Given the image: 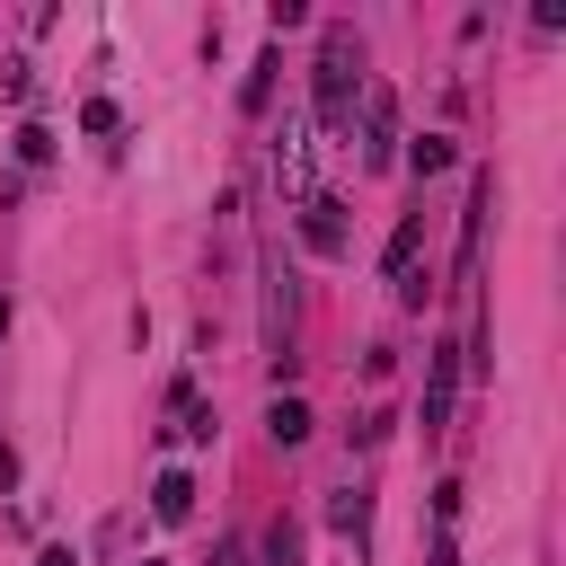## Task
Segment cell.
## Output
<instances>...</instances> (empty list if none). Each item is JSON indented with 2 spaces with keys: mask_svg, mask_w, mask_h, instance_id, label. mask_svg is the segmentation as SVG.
Segmentation results:
<instances>
[{
  "mask_svg": "<svg viewBox=\"0 0 566 566\" xmlns=\"http://www.w3.org/2000/svg\"><path fill=\"white\" fill-rule=\"evenodd\" d=\"M354 80H363V71H354V35L327 27V35H318V71H310V88H318V124H327V133H345V115H354Z\"/></svg>",
  "mask_w": 566,
  "mask_h": 566,
  "instance_id": "1",
  "label": "cell"
},
{
  "mask_svg": "<svg viewBox=\"0 0 566 566\" xmlns=\"http://www.w3.org/2000/svg\"><path fill=\"white\" fill-rule=\"evenodd\" d=\"M389 159H398V97L371 88L363 97V168H389Z\"/></svg>",
  "mask_w": 566,
  "mask_h": 566,
  "instance_id": "2",
  "label": "cell"
},
{
  "mask_svg": "<svg viewBox=\"0 0 566 566\" xmlns=\"http://www.w3.org/2000/svg\"><path fill=\"white\" fill-rule=\"evenodd\" d=\"M451 389H460V345H433V371H424V433L451 424Z\"/></svg>",
  "mask_w": 566,
  "mask_h": 566,
  "instance_id": "3",
  "label": "cell"
},
{
  "mask_svg": "<svg viewBox=\"0 0 566 566\" xmlns=\"http://www.w3.org/2000/svg\"><path fill=\"white\" fill-rule=\"evenodd\" d=\"M301 239H310L318 256H345V203H336V195H310V203H301Z\"/></svg>",
  "mask_w": 566,
  "mask_h": 566,
  "instance_id": "4",
  "label": "cell"
},
{
  "mask_svg": "<svg viewBox=\"0 0 566 566\" xmlns=\"http://www.w3.org/2000/svg\"><path fill=\"white\" fill-rule=\"evenodd\" d=\"M486 212H495V177L469 186V212H460V283L478 274V239H486Z\"/></svg>",
  "mask_w": 566,
  "mask_h": 566,
  "instance_id": "5",
  "label": "cell"
},
{
  "mask_svg": "<svg viewBox=\"0 0 566 566\" xmlns=\"http://www.w3.org/2000/svg\"><path fill=\"white\" fill-rule=\"evenodd\" d=\"M416 248H424V212H398V230H389V248H380V274L407 283V274H416Z\"/></svg>",
  "mask_w": 566,
  "mask_h": 566,
  "instance_id": "6",
  "label": "cell"
},
{
  "mask_svg": "<svg viewBox=\"0 0 566 566\" xmlns=\"http://www.w3.org/2000/svg\"><path fill=\"white\" fill-rule=\"evenodd\" d=\"M274 177H283L292 195H310V133H301V124H283V142H274Z\"/></svg>",
  "mask_w": 566,
  "mask_h": 566,
  "instance_id": "7",
  "label": "cell"
},
{
  "mask_svg": "<svg viewBox=\"0 0 566 566\" xmlns=\"http://www.w3.org/2000/svg\"><path fill=\"white\" fill-rule=\"evenodd\" d=\"M265 433H274V442H283V451H301V442H310V407H301V398H283V389H274V407H265Z\"/></svg>",
  "mask_w": 566,
  "mask_h": 566,
  "instance_id": "8",
  "label": "cell"
},
{
  "mask_svg": "<svg viewBox=\"0 0 566 566\" xmlns=\"http://www.w3.org/2000/svg\"><path fill=\"white\" fill-rule=\"evenodd\" d=\"M150 513H159V522H195V478H186V469H168V478L150 486Z\"/></svg>",
  "mask_w": 566,
  "mask_h": 566,
  "instance_id": "9",
  "label": "cell"
},
{
  "mask_svg": "<svg viewBox=\"0 0 566 566\" xmlns=\"http://www.w3.org/2000/svg\"><path fill=\"white\" fill-rule=\"evenodd\" d=\"M327 522H336V531H345V539L363 548V539H371V495H363V486H345V495L327 504Z\"/></svg>",
  "mask_w": 566,
  "mask_h": 566,
  "instance_id": "10",
  "label": "cell"
},
{
  "mask_svg": "<svg viewBox=\"0 0 566 566\" xmlns=\"http://www.w3.org/2000/svg\"><path fill=\"white\" fill-rule=\"evenodd\" d=\"M407 168H416V177H442V168H451V133H416V142H407Z\"/></svg>",
  "mask_w": 566,
  "mask_h": 566,
  "instance_id": "11",
  "label": "cell"
},
{
  "mask_svg": "<svg viewBox=\"0 0 566 566\" xmlns=\"http://www.w3.org/2000/svg\"><path fill=\"white\" fill-rule=\"evenodd\" d=\"M274 71H283V62H274V53H256V71L239 80V106H248V115H265V97H274Z\"/></svg>",
  "mask_w": 566,
  "mask_h": 566,
  "instance_id": "12",
  "label": "cell"
},
{
  "mask_svg": "<svg viewBox=\"0 0 566 566\" xmlns=\"http://www.w3.org/2000/svg\"><path fill=\"white\" fill-rule=\"evenodd\" d=\"M265 566H301V531H292L283 513L265 522Z\"/></svg>",
  "mask_w": 566,
  "mask_h": 566,
  "instance_id": "13",
  "label": "cell"
},
{
  "mask_svg": "<svg viewBox=\"0 0 566 566\" xmlns=\"http://www.w3.org/2000/svg\"><path fill=\"white\" fill-rule=\"evenodd\" d=\"M18 159H27V168L53 159V133H44V124H18Z\"/></svg>",
  "mask_w": 566,
  "mask_h": 566,
  "instance_id": "14",
  "label": "cell"
},
{
  "mask_svg": "<svg viewBox=\"0 0 566 566\" xmlns=\"http://www.w3.org/2000/svg\"><path fill=\"white\" fill-rule=\"evenodd\" d=\"M80 133H115V97H88L80 106Z\"/></svg>",
  "mask_w": 566,
  "mask_h": 566,
  "instance_id": "15",
  "label": "cell"
},
{
  "mask_svg": "<svg viewBox=\"0 0 566 566\" xmlns=\"http://www.w3.org/2000/svg\"><path fill=\"white\" fill-rule=\"evenodd\" d=\"M212 566H248V548H239V539H221V548H212Z\"/></svg>",
  "mask_w": 566,
  "mask_h": 566,
  "instance_id": "16",
  "label": "cell"
},
{
  "mask_svg": "<svg viewBox=\"0 0 566 566\" xmlns=\"http://www.w3.org/2000/svg\"><path fill=\"white\" fill-rule=\"evenodd\" d=\"M0 486H18V451L9 442H0Z\"/></svg>",
  "mask_w": 566,
  "mask_h": 566,
  "instance_id": "17",
  "label": "cell"
},
{
  "mask_svg": "<svg viewBox=\"0 0 566 566\" xmlns=\"http://www.w3.org/2000/svg\"><path fill=\"white\" fill-rule=\"evenodd\" d=\"M35 566H80V557H71V548H44V557H35Z\"/></svg>",
  "mask_w": 566,
  "mask_h": 566,
  "instance_id": "18",
  "label": "cell"
},
{
  "mask_svg": "<svg viewBox=\"0 0 566 566\" xmlns=\"http://www.w3.org/2000/svg\"><path fill=\"white\" fill-rule=\"evenodd\" d=\"M0 336H9V292H0Z\"/></svg>",
  "mask_w": 566,
  "mask_h": 566,
  "instance_id": "19",
  "label": "cell"
},
{
  "mask_svg": "<svg viewBox=\"0 0 566 566\" xmlns=\"http://www.w3.org/2000/svg\"><path fill=\"white\" fill-rule=\"evenodd\" d=\"M142 566H159V557H142Z\"/></svg>",
  "mask_w": 566,
  "mask_h": 566,
  "instance_id": "20",
  "label": "cell"
}]
</instances>
